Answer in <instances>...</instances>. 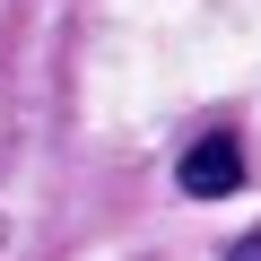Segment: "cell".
<instances>
[{
  "label": "cell",
  "mask_w": 261,
  "mask_h": 261,
  "mask_svg": "<svg viewBox=\"0 0 261 261\" xmlns=\"http://www.w3.org/2000/svg\"><path fill=\"white\" fill-rule=\"evenodd\" d=\"M174 174H183L192 200H226V192H244V140H235V130H200Z\"/></svg>",
  "instance_id": "cell-1"
},
{
  "label": "cell",
  "mask_w": 261,
  "mask_h": 261,
  "mask_svg": "<svg viewBox=\"0 0 261 261\" xmlns=\"http://www.w3.org/2000/svg\"><path fill=\"white\" fill-rule=\"evenodd\" d=\"M226 261H261V235H235V244H226Z\"/></svg>",
  "instance_id": "cell-2"
}]
</instances>
